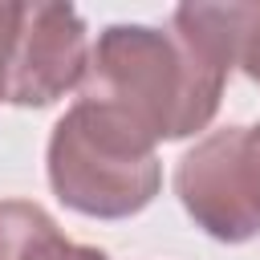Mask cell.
<instances>
[{"label": "cell", "instance_id": "cell-7", "mask_svg": "<svg viewBox=\"0 0 260 260\" xmlns=\"http://www.w3.org/2000/svg\"><path fill=\"white\" fill-rule=\"evenodd\" d=\"M16 16H20V4H0V98H4V65H8V41H12Z\"/></svg>", "mask_w": 260, "mask_h": 260}, {"label": "cell", "instance_id": "cell-8", "mask_svg": "<svg viewBox=\"0 0 260 260\" xmlns=\"http://www.w3.org/2000/svg\"><path fill=\"white\" fill-rule=\"evenodd\" d=\"M252 134H256V146H260V126H252Z\"/></svg>", "mask_w": 260, "mask_h": 260}, {"label": "cell", "instance_id": "cell-4", "mask_svg": "<svg viewBox=\"0 0 260 260\" xmlns=\"http://www.w3.org/2000/svg\"><path fill=\"white\" fill-rule=\"evenodd\" d=\"M89 65L85 20L69 4H20L8 65H4V102L12 106H49L81 85Z\"/></svg>", "mask_w": 260, "mask_h": 260}, {"label": "cell", "instance_id": "cell-5", "mask_svg": "<svg viewBox=\"0 0 260 260\" xmlns=\"http://www.w3.org/2000/svg\"><path fill=\"white\" fill-rule=\"evenodd\" d=\"M0 260H106V252L65 240L45 207L24 203V199H4L0 203Z\"/></svg>", "mask_w": 260, "mask_h": 260}, {"label": "cell", "instance_id": "cell-6", "mask_svg": "<svg viewBox=\"0 0 260 260\" xmlns=\"http://www.w3.org/2000/svg\"><path fill=\"white\" fill-rule=\"evenodd\" d=\"M236 65L260 81V4H244V20L236 32Z\"/></svg>", "mask_w": 260, "mask_h": 260}, {"label": "cell", "instance_id": "cell-3", "mask_svg": "<svg viewBox=\"0 0 260 260\" xmlns=\"http://www.w3.org/2000/svg\"><path fill=\"white\" fill-rule=\"evenodd\" d=\"M175 195L223 244L260 236V146L252 126H223L199 138L175 167Z\"/></svg>", "mask_w": 260, "mask_h": 260}, {"label": "cell", "instance_id": "cell-1", "mask_svg": "<svg viewBox=\"0 0 260 260\" xmlns=\"http://www.w3.org/2000/svg\"><path fill=\"white\" fill-rule=\"evenodd\" d=\"M244 4H183L171 32L150 24H110L89 49L81 98L126 114L150 142L203 130L236 65Z\"/></svg>", "mask_w": 260, "mask_h": 260}, {"label": "cell", "instance_id": "cell-2", "mask_svg": "<svg viewBox=\"0 0 260 260\" xmlns=\"http://www.w3.org/2000/svg\"><path fill=\"white\" fill-rule=\"evenodd\" d=\"M49 183L81 215L122 219L142 211L162 183L154 142L118 110L77 98L49 138Z\"/></svg>", "mask_w": 260, "mask_h": 260}]
</instances>
